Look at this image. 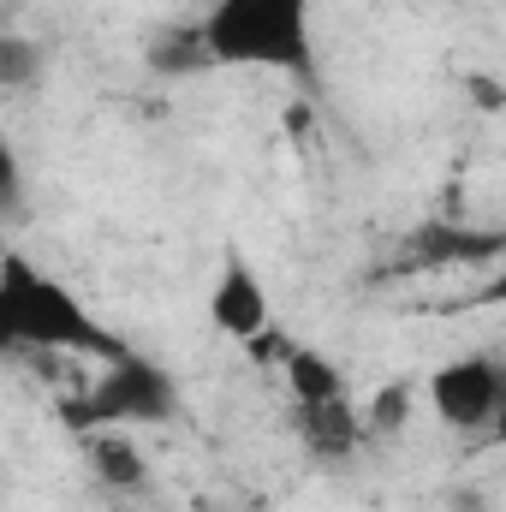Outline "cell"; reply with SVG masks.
I'll return each instance as SVG.
<instances>
[{
	"label": "cell",
	"mask_w": 506,
	"mask_h": 512,
	"mask_svg": "<svg viewBox=\"0 0 506 512\" xmlns=\"http://www.w3.org/2000/svg\"><path fill=\"white\" fill-rule=\"evenodd\" d=\"M0 340L12 352H78L96 364H114L131 352L60 274H42L18 251L0 262Z\"/></svg>",
	"instance_id": "1"
},
{
	"label": "cell",
	"mask_w": 506,
	"mask_h": 512,
	"mask_svg": "<svg viewBox=\"0 0 506 512\" xmlns=\"http://www.w3.org/2000/svg\"><path fill=\"white\" fill-rule=\"evenodd\" d=\"M316 0H215L197 24L209 66H256V72H292L304 78L316 60L310 30Z\"/></svg>",
	"instance_id": "2"
},
{
	"label": "cell",
	"mask_w": 506,
	"mask_h": 512,
	"mask_svg": "<svg viewBox=\"0 0 506 512\" xmlns=\"http://www.w3.org/2000/svg\"><path fill=\"white\" fill-rule=\"evenodd\" d=\"M167 417H179V387H173V376L155 358H143V352H126V358L102 364V376L66 405V423H78L84 435H96V429H137V423H167Z\"/></svg>",
	"instance_id": "3"
},
{
	"label": "cell",
	"mask_w": 506,
	"mask_h": 512,
	"mask_svg": "<svg viewBox=\"0 0 506 512\" xmlns=\"http://www.w3.org/2000/svg\"><path fill=\"white\" fill-rule=\"evenodd\" d=\"M429 405L441 423L453 429H489L501 423V405H506V364L495 358H453L429 376Z\"/></svg>",
	"instance_id": "4"
},
{
	"label": "cell",
	"mask_w": 506,
	"mask_h": 512,
	"mask_svg": "<svg viewBox=\"0 0 506 512\" xmlns=\"http://www.w3.org/2000/svg\"><path fill=\"white\" fill-rule=\"evenodd\" d=\"M209 322L227 334V340H239V346H256L262 334H268V286H262V274H256L251 262H227L221 268V280H215V292H209Z\"/></svg>",
	"instance_id": "5"
},
{
	"label": "cell",
	"mask_w": 506,
	"mask_h": 512,
	"mask_svg": "<svg viewBox=\"0 0 506 512\" xmlns=\"http://www.w3.org/2000/svg\"><path fill=\"white\" fill-rule=\"evenodd\" d=\"M84 453H90V471H96L102 483H114V489H137V483L149 477L143 453L131 447L120 429H96V435H84Z\"/></svg>",
	"instance_id": "6"
},
{
	"label": "cell",
	"mask_w": 506,
	"mask_h": 512,
	"mask_svg": "<svg viewBox=\"0 0 506 512\" xmlns=\"http://www.w3.org/2000/svg\"><path fill=\"white\" fill-rule=\"evenodd\" d=\"M286 382H292V399H298V405L346 399V376H340V370H334L328 358L304 352V346H286Z\"/></svg>",
	"instance_id": "7"
},
{
	"label": "cell",
	"mask_w": 506,
	"mask_h": 512,
	"mask_svg": "<svg viewBox=\"0 0 506 512\" xmlns=\"http://www.w3.org/2000/svg\"><path fill=\"white\" fill-rule=\"evenodd\" d=\"M465 304H506V262L483 280V286H477V292H471V298H465Z\"/></svg>",
	"instance_id": "8"
},
{
	"label": "cell",
	"mask_w": 506,
	"mask_h": 512,
	"mask_svg": "<svg viewBox=\"0 0 506 512\" xmlns=\"http://www.w3.org/2000/svg\"><path fill=\"white\" fill-rule=\"evenodd\" d=\"M24 72H30V66H24V42L6 36V84H24Z\"/></svg>",
	"instance_id": "9"
},
{
	"label": "cell",
	"mask_w": 506,
	"mask_h": 512,
	"mask_svg": "<svg viewBox=\"0 0 506 512\" xmlns=\"http://www.w3.org/2000/svg\"><path fill=\"white\" fill-rule=\"evenodd\" d=\"M381 399H387V405H376L370 417H376V423H399V417H405V393H399V387H387Z\"/></svg>",
	"instance_id": "10"
},
{
	"label": "cell",
	"mask_w": 506,
	"mask_h": 512,
	"mask_svg": "<svg viewBox=\"0 0 506 512\" xmlns=\"http://www.w3.org/2000/svg\"><path fill=\"white\" fill-rule=\"evenodd\" d=\"M495 441L506 447V405H501V423H495Z\"/></svg>",
	"instance_id": "11"
}]
</instances>
